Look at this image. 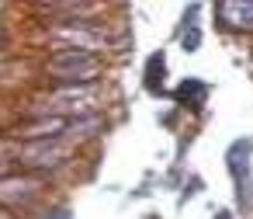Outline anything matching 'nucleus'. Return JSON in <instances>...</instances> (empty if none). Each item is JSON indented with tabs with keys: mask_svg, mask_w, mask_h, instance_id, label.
<instances>
[{
	"mask_svg": "<svg viewBox=\"0 0 253 219\" xmlns=\"http://www.w3.org/2000/svg\"><path fill=\"white\" fill-rule=\"evenodd\" d=\"M56 39H63V42H70L66 49H84V53H97V49H104V39L97 35V32H90V28H77V25H66V28H56L52 32Z\"/></svg>",
	"mask_w": 253,
	"mask_h": 219,
	"instance_id": "obj_3",
	"label": "nucleus"
},
{
	"mask_svg": "<svg viewBox=\"0 0 253 219\" xmlns=\"http://www.w3.org/2000/svg\"><path fill=\"white\" fill-rule=\"evenodd\" d=\"M52 216H56V219H70V212H66V209H59V212H52Z\"/></svg>",
	"mask_w": 253,
	"mask_h": 219,
	"instance_id": "obj_8",
	"label": "nucleus"
},
{
	"mask_svg": "<svg viewBox=\"0 0 253 219\" xmlns=\"http://www.w3.org/2000/svg\"><path fill=\"white\" fill-rule=\"evenodd\" d=\"M173 98H177V105H184V108H201L205 101H208V84L205 80H194V77H187L177 91H173Z\"/></svg>",
	"mask_w": 253,
	"mask_h": 219,
	"instance_id": "obj_5",
	"label": "nucleus"
},
{
	"mask_svg": "<svg viewBox=\"0 0 253 219\" xmlns=\"http://www.w3.org/2000/svg\"><path fill=\"white\" fill-rule=\"evenodd\" d=\"M198 42H201V32H198V28L184 32V49H187V53H194V49H198Z\"/></svg>",
	"mask_w": 253,
	"mask_h": 219,
	"instance_id": "obj_7",
	"label": "nucleus"
},
{
	"mask_svg": "<svg viewBox=\"0 0 253 219\" xmlns=\"http://www.w3.org/2000/svg\"><path fill=\"white\" fill-rule=\"evenodd\" d=\"M35 181L32 177H7L0 181V202H18V198H32L35 195Z\"/></svg>",
	"mask_w": 253,
	"mask_h": 219,
	"instance_id": "obj_6",
	"label": "nucleus"
},
{
	"mask_svg": "<svg viewBox=\"0 0 253 219\" xmlns=\"http://www.w3.org/2000/svg\"><path fill=\"white\" fill-rule=\"evenodd\" d=\"M56 80H63V84H87V80H94L97 77V70H101V59H97V53H84V49H59L52 59H49V66H45Z\"/></svg>",
	"mask_w": 253,
	"mask_h": 219,
	"instance_id": "obj_1",
	"label": "nucleus"
},
{
	"mask_svg": "<svg viewBox=\"0 0 253 219\" xmlns=\"http://www.w3.org/2000/svg\"><path fill=\"white\" fill-rule=\"evenodd\" d=\"M70 139L66 136H56V139H42V143H32L21 150V164L28 167H56L66 153H70Z\"/></svg>",
	"mask_w": 253,
	"mask_h": 219,
	"instance_id": "obj_2",
	"label": "nucleus"
},
{
	"mask_svg": "<svg viewBox=\"0 0 253 219\" xmlns=\"http://www.w3.org/2000/svg\"><path fill=\"white\" fill-rule=\"evenodd\" d=\"M215 11H218V18L229 28H243V32L253 28V0H250V4H232V0H225V4H218Z\"/></svg>",
	"mask_w": 253,
	"mask_h": 219,
	"instance_id": "obj_4",
	"label": "nucleus"
}]
</instances>
